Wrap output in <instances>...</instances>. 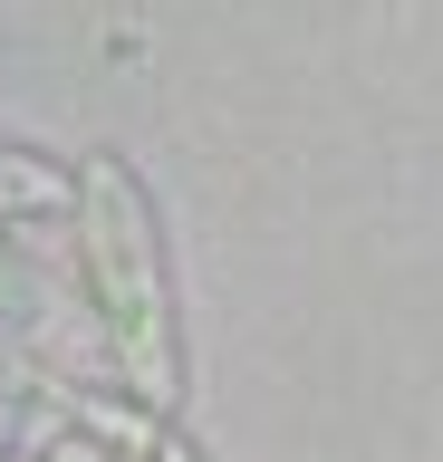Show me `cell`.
I'll return each mask as SVG.
<instances>
[{
  "label": "cell",
  "mask_w": 443,
  "mask_h": 462,
  "mask_svg": "<svg viewBox=\"0 0 443 462\" xmlns=\"http://www.w3.org/2000/svg\"><path fill=\"white\" fill-rule=\"evenodd\" d=\"M0 309H30V270L10 260V241H0Z\"/></svg>",
  "instance_id": "2"
},
{
  "label": "cell",
  "mask_w": 443,
  "mask_h": 462,
  "mask_svg": "<svg viewBox=\"0 0 443 462\" xmlns=\"http://www.w3.org/2000/svg\"><path fill=\"white\" fill-rule=\"evenodd\" d=\"M78 193H88V270H97V299H106V328H116L125 385L145 404H164L174 395V309H164V270H154L145 193L125 183V164H88Z\"/></svg>",
  "instance_id": "1"
}]
</instances>
